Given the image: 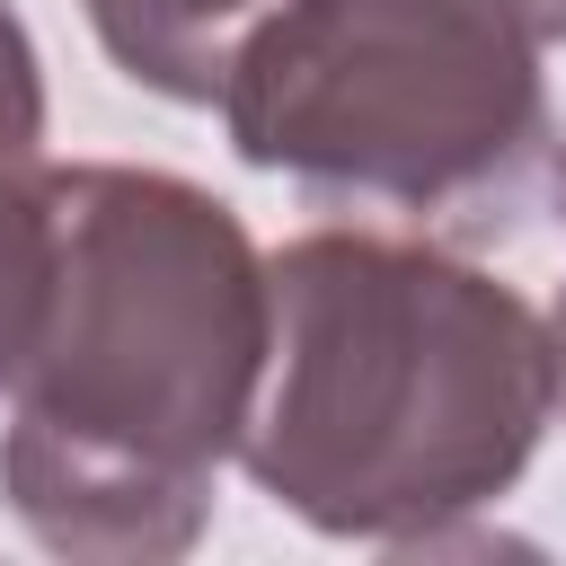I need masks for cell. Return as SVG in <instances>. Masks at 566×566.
<instances>
[{"label":"cell","mask_w":566,"mask_h":566,"mask_svg":"<svg viewBox=\"0 0 566 566\" xmlns=\"http://www.w3.org/2000/svg\"><path fill=\"white\" fill-rule=\"evenodd\" d=\"M53 310L9 389L0 495L53 557L168 566L248 442L274 274L248 221L168 168H53Z\"/></svg>","instance_id":"6da1fadb"},{"label":"cell","mask_w":566,"mask_h":566,"mask_svg":"<svg viewBox=\"0 0 566 566\" xmlns=\"http://www.w3.org/2000/svg\"><path fill=\"white\" fill-rule=\"evenodd\" d=\"M265 274L274 345L239 460L283 513L442 548L513 495L557 416V336L513 283L424 230H301Z\"/></svg>","instance_id":"7a4b0ae2"},{"label":"cell","mask_w":566,"mask_h":566,"mask_svg":"<svg viewBox=\"0 0 566 566\" xmlns=\"http://www.w3.org/2000/svg\"><path fill=\"white\" fill-rule=\"evenodd\" d=\"M221 124L248 168L424 239H504L566 168L539 44L495 0H274Z\"/></svg>","instance_id":"3957f363"},{"label":"cell","mask_w":566,"mask_h":566,"mask_svg":"<svg viewBox=\"0 0 566 566\" xmlns=\"http://www.w3.org/2000/svg\"><path fill=\"white\" fill-rule=\"evenodd\" d=\"M265 9L274 0H88V27L124 80L177 106H221L230 62Z\"/></svg>","instance_id":"277c9868"},{"label":"cell","mask_w":566,"mask_h":566,"mask_svg":"<svg viewBox=\"0 0 566 566\" xmlns=\"http://www.w3.org/2000/svg\"><path fill=\"white\" fill-rule=\"evenodd\" d=\"M53 256H62V221H53V168L44 159H0V398L18 389L44 310H53Z\"/></svg>","instance_id":"5b68a950"},{"label":"cell","mask_w":566,"mask_h":566,"mask_svg":"<svg viewBox=\"0 0 566 566\" xmlns=\"http://www.w3.org/2000/svg\"><path fill=\"white\" fill-rule=\"evenodd\" d=\"M44 150V62L27 18L0 0V159H35Z\"/></svg>","instance_id":"8992f818"},{"label":"cell","mask_w":566,"mask_h":566,"mask_svg":"<svg viewBox=\"0 0 566 566\" xmlns=\"http://www.w3.org/2000/svg\"><path fill=\"white\" fill-rule=\"evenodd\" d=\"M531 44H566V0H495Z\"/></svg>","instance_id":"52a82bcc"},{"label":"cell","mask_w":566,"mask_h":566,"mask_svg":"<svg viewBox=\"0 0 566 566\" xmlns=\"http://www.w3.org/2000/svg\"><path fill=\"white\" fill-rule=\"evenodd\" d=\"M548 336H557V407H566V301H557V318H548Z\"/></svg>","instance_id":"ba28073f"},{"label":"cell","mask_w":566,"mask_h":566,"mask_svg":"<svg viewBox=\"0 0 566 566\" xmlns=\"http://www.w3.org/2000/svg\"><path fill=\"white\" fill-rule=\"evenodd\" d=\"M557 212H566V168H557Z\"/></svg>","instance_id":"9c48e42d"}]
</instances>
